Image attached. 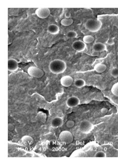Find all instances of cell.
Here are the masks:
<instances>
[{"instance_id":"1","label":"cell","mask_w":118,"mask_h":165,"mask_svg":"<svg viewBox=\"0 0 118 165\" xmlns=\"http://www.w3.org/2000/svg\"><path fill=\"white\" fill-rule=\"evenodd\" d=\"M50 72L53 74H60L65 72L67 68L66 64L63 60L60 59L52 61L49 64Z\"/></svg>"},{"instance_id":"2","label":"cell","mask_w":118,"mask_h":165,"mask_svg":"<svg viewBox=\"0 0 118 165\" xmlns=\"http://www.w3.org/2000/svg\"><path fill=\"white\" fill-rule=\"evenodd\" d=\"M102 22L99 19H88L85 23V27L91 32H96L101 29Z\"/></svg>"},{"instance_id":"3","label":"cell","mask_w":118,"mask_h":165,"mask_svg":"<svg viewBox=\"0 0 118 165\" xmlns=\"http://www.w3.org/2000/svg\"><path fill=\"white\" fill-rule=\"evenodd\" d=\"M59 138L62 142L67 144L72 143L74 140L73 135L72 133L67 130L61 131L59 135Z\"/></svg>"},{"instance_id":"4","label":"cell","mask_w":118,"mask_h":165,"mask_svg":"<svg viewBox=\"0 0 118 165\" xmlns=\"http://www.w3.org/2000/svg\"><path fill=\"white\" fill-rule=\"evenodd\" d=\"M27 73L34 78H41L44 75V72L40 68L36 66H30L27 69Z\"/></svg>"},{"instance_id":"5","label":"cell","mask_w":118,"mask_h":165,"mask_svg":"<svg viewBox=\"0 0 118 165\" xmlns=\"http://www.w3.org/2000/svg\"><path fill=\"white\" fill-rule=\"evenodd\" d=\"M93 128V125L89 121H83L79 125V130L83 133H90Z\"/></svg>"},{"instance_id":"6","label":"cell","mask_w":118,"mask_h":165,"mask_svg":"<svg viewBox=\"0 0 118 165\" xmlns=\"http://www.w3.org/2000/svg\"><path fill=\"white\" fill-rule=\"evenodd\" d=\"M36 14L38 17L40 19H46L50 14V9L46 8H41L36 9Z\"/></svg>"},{"instance_id":"7","label":"cell","mask_w":118,"mask_h":165,"mask_svg":"<svg viewBox=\"0 0 118 165\" xmlns=\"http://www.w3.org/2000/svg\"><path fill=\"white\" fill-rule=\"evenodd\" d=\"M72 47L74 50L78 52H81L84 51L86 48V43L81 40L74 41L72 44Z\"/></svg>"},{"instance_id":"8","label":"cell","mask_w":118,"mask_h":165,"mask_svg":"<svg viewBox=\"0 0 118 165\" xmlns=\"http://www.w3.org/2000/svg\"><path fill=\"white\" fill-rule=\"evenodd\" d=\"M66 105L69 108L76 107L80 103V100L76 96H71L68 98L66 101Z\"/></svg>"},{"instance_id":"9","label":"cell","mask_w":118,"mask_h":165,"mask_svg":"<svg viewBox=\"0 0 118 165\" xmlns=\"http://www.w3.org/2000/svg\"><path fill=\"white\" fill-rule=\"evenodd\" d=\"M73 82V79L69 75H65L62 77L60 79V84L63 86L68 87L72 85Z\"/></svg>"},{"instance_id":"10","label":"cell","mask_w":118,"mask_h":165,"mask_svg":"<svg viewBox=\"0 0 118 165\" xmlns=\"http://www.w3.org/2000/svg\"><path fill=\"white\" fill-rule=\"evenodd\" d=\"M19 68L18 61L15 59H10L8 60V70L11 72L16 71Z\"/></svg>"},{"instance_id":"11","label":"cell","mask_w":118,"mask_h":165,"mask_svg":"<svg viewBox=\"0 0 118 165\" xmlns=\"http://www.w3.org/2000/svg\"><path fill=\"white\" fill-rule=\"evenodd\" d=\"M64 124V120L59 117H56L53 118L51 122V126L54 128H60Z\"/></svg>"},{"instance_id":"12","label":"cell","mask_w":118,"mask_h":165,"mask_svg":"<svg viewBox=\"0 0 118 165\" xmlns=\"http://www.w3.org/2000/svg\"><path fill=\"white\" fill-rule=\"evenodd\" d=\"M92 49L95 52H102L107 50V46L104 43L97 42L93 45Z\"/></svg>"},{"instance_id":"13","label":"cell","mask_w":118,"mask_h":165,"mask_svg":"<svg viewBox=\"0 0 118 165\" xmlns=\"http://www.w3.org/2000/svg\"><path fill=\"white\" fill-rule=\"evenodd\" d=\"M22 144L26 146H31L34 142V140L31 136L29 135H25L21 139Z\"/></svg>"},{"instance_id":"14","label":"cell","mask_w":118,"mask_h":165,"mask_svg":"<svg viewBox=\"0 0 118 165\" xmlns=\"http://www.w3.org/2000/svg\"><path fill=\"white\" fill-rule=\"evenodd\" d=\"M48 32L50 34H57L59 32V27L55 24H50L47 28Z\"/></svg>"},{"instance_id":"15","label":"cell","mask_w":118,"mask_h":165,"mask_svg":"<svg viewBox=\"0 0 118 165\" xmlns=\"http://www.w3.org/2000/svg\"><path fill=\"white\" fill-rule=\"evenodd\" d=\"M107 69L106 65L103 64H97L94 66V70L98 73H102Z\"/></svg>"},{"instance_id":"16","label":"cell","mask_w":118,"mask_h":165,"mask_svg":"<svg viewBox=\"0 0 118 165\" xmlns=\"http://www.w3.org/2000/svg\"><path fill=\"white\" fill-rule=\"evenodd\" d=\"M47 148L49 150L52 151H54L57 150L58 148V144L57 142L55 140H51L48 142L47 144Z\"/></svg>"},{"instance_id":"17","label":"cell","mask_w":118,"mask_h":165,"mask_svg":"<svg viewBox=\"0 0 118 165\" xmlns=\"http://www.w3.org/2000/svg\"><path fill=\"white\" fill-rule=\"evenodd\" d=\"M74 85L76 87L78 88H81L84 87L86 85V82L82 78H79L74 82Z\"/></svg>"},{"instance_id":"18","label":"cell","mask_w":118,"mask_h":165,"mask_svg":"<svg viewBox=\"0 0 118 165\" xmlns=\"http://www.w3.org/2000/svg\"><path fill=\"white\" fill-rule=\"evenodd\" d=\"M73 23V20L72 19H62L60 23L62 26H68L72 25Z\"/></svg>"},{"instance_id":"19","label":"cell","mask_w":118,"mask_h":165,"mask_svg":"<svg viewBox=\"0 0 118 165\" xmlns=\"http://www.w3.org/2000/svg\"><path fill=\"white\" fill-rule=\"evenodd\" d=\"M83 42L85 43H92L94 40V37L92 35H86L84 36L83 38Z\"/></svg>"},{"instance_id":"20","label":"cell","mask_w":118,"mask_h":165,"mask_svg":"<svg viewBox=\"0 0 118 165\" xmlns=\"http://www.w3.org/2000/svg\"><path fill=\"white\" fill-rule=\"evenodd\" d=\"M77 33L74 30L69 31L68 32L66 33V37L69 39H73L77 37Z\"/></svg>"},{"instance_id":"21","label":"cell","mask_w":118,"mask_h":165,"mask_svg":"<svg viewBox=\"0 0 118 165\" xmlns=\"http://www.w3.org/2000/svg\"><path fill=\"white\" fill-rule=\"evenodd\" d=\"M111 92L113 95L118 97V82L113 85L112 87Z\"/></svg>"},{"instance_id":"22","label":"cell","mask_w":118,"mask_h":165,"mask_svg":"<svg viewBox=\"0 0 118 165\" xmlns=\"http://www.w3.org/2000/svg\"><path fill=\"white\" fill-rule=\"evenodd\" d=\"M111 75L115 78L118 77V67H115L112 69L110 72Z\"/></svg>"},{"instance_id":"23","label":"cell","mask_w":118,"mask_h":165,"mask_svg":"<svg viewBox=\"0 0 118 165\" xmlns=\"http://www.w3.org/2000/svg\"><path fill=\"white\" fill-rule=\"evenodd\" d=\"M95 157L97 158H105L106 157V153L103 151H98L95 153Z\"/></svg>"},{"instance_id":"24","label":"cell","mask_w":118,"mask_h":165,"mask_svg":"<svg viewBox=\"0 0 118 165\" xmlns=\"http://www.w3.org/2000/svg\"><path fill=\"white\" fill-rule=\"evenodd\" d=\"M75 125V122L73 120H69L66 123V126L68 128H73Z\"/></svg>"},{"instance_id":"25","label":"cell","mask_w":118,"mask_h":165,"mask_svg":"<svg viewBox=\"0 0 118 165\" xmlns=\"http://www.w3.org/2000/svg\"><path fill=\"white\" fill-rule=\"evenodd\" d=\"M15 126L13 124H8V128H9V130L10 131H13L15 129Z\"/></svg>"},{"instance_id":"26","label":"cell","mask_w":118,"mask_h":165,"mask_svg":"<svg viewBox=\"0 0 118 165\" xmlns=\"http://www.w3.org/2000/svg\"><path fill=\"white\" fill-rule=\"evenodd\" d=\"M101 112L103 114H106L108 112V109L106 108H103L102 109H101Z\"/></svg>"},{"instance_id":"27","label":"cell","mask_w":118,"mask_h":165,"mask_svg":"<svg viewBox=\"0 0 118 165\" xmlns=\"http://www.w3.org/2000/svg\"><path fill=\"white\" fill-rule=\"evenodd\" d=\"M107 43L109 45H112L114 44V41L113 39H110L108 40Z\"/></svg>"},{"instance_id":"28","label":"cell","mask_w":118,"mask_h":165,"mask_svg":"<svg viewBox=\"0 0 118 165\" xmlns=\"http://www.w3.org/2000/svg\"><path fill=\"white\" fill-rule=\"evenodd\" d=\"M65 17L66 19H70L71 17V14L69 12H66L65 14Z\"/></svg>"}]
</instances>
